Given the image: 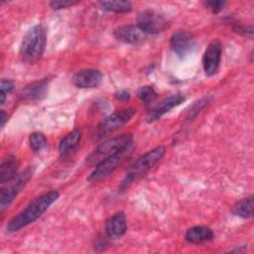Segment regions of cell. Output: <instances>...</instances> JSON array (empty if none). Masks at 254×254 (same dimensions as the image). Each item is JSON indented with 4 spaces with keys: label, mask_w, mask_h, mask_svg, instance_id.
<instances>
[{
    "label": "cell",
    "mask_w": 254,
    "mask_h": 254,
    "mask_svg": "<svg viewBox=\"0 0 254 254\" xmlns=\"http://www.w3.org/2000/svg\"><path fill=\"white\" fill-rule=\"evenodd\" d=\"M60 196L58 190L48 191L33 201L20 213L15 215L6 225L8 232H16L23 227L35 222Z\"/></svg>",
    "instance_id": "obj_1"
},
{
    "label": "cell",
    "mask_w": 254,
    "mask_h": 254,
    "mask_svg": "<svg viewBox=\"0 0 254 254\" xmlns=\"http://www.w3.org/2000/svg\"><path fill=\"white\" fill-rule=\"evenodd\" d=\"M166 148L164 146H158L145 155L140 157L127 171L124 180L121 183L120 189L125 190L130 187L134 182L144 177L153 167H155L165 156Z\"/></svg>",
    "instance_id": "obj_2"
},
{
    "label": "cell",
    "mask_w": 254,
    "mask_h": 254,
    "mask_svg": "<svg viewBox=\"0 0 254 254\" xmlns=\"http://www.w3.org/2000/svg\"><path fill=\"white\" fill-rule=\"evenodd\" d=\"M47 43L46 31L41 25L32 27L20 45V55L28 61L38 60L44 53Z\"/></svg>",
    "instance_id": "obj_3"
},
{
    "label": "cell",
    "mask_w": 254,
    "mask_h": 254,
    "mask_svg": "<svg viewBox=\"0 0 254 254\" xmlns=\"http://www.w3.org/2000/svg\"><path fill=\"white\" fill-rule=\"evenodd\" d=\"M133 137L131 134H123L113 137L100 144L87 158L86 164L90 166H96L101 161L111 157L112 155L120 152L121 150L131 147Z\"/></svg>",
    "instance_id": "obj_4"
},
{
    "label": "cell",
    "mask_w": 254,
    "mask_h": 254,
    "mask_svg": "<svg viewBox=\"0 0 254 254\" xmlns=\"http://www.w3.org/2000/svg\"><path fill=\"white\" fill-rule=\"evenodd\" d=\"M137 110L133 107L116 110L105 117L96 127L95 136L97 139L103 138L125 126L136 114Z\"/></svg>",
    "instance_id": "obj_5"
},
{
    "label": "cell",
    "mask_w": 254,
    "mask_h": 254,
    "mask_svg": "<svg viewBox=\"0 0 254 254\" xmlns=\"http://www.w3.org/2000/svg\"><path fill=\"white\" fill-rule=\"evenodd\" d=\"M137 26L145 35H156L164 32L169 27V21L162 13L147 9L138 14Z\"/></svg>",
    "instance_id": "obj_6"
},
{
    "label": "cell",
    "mask_w": 254,
    "mask_h": 254,
    "mask_svg": "<svg viewBox=\"0 0 254 254\" xmlns=\"http://www.w3.org/2000/svg\"><path fill=\"white\" fill-rule=\"evenodd\" d=\"M130 148L131 147L125 148V149L121 150L120 152H118V153L112 155L111 157L98 163L95 166L94 170L88 176L87 181L91 182V183H95V182H99V181L107 178L109 175H111L119 167V165L125 160V157L127 156Z\"/></svg>",
    "instance_id": "obj_7"
},
{
    "label": "cell",
    "mask_w": 254,
    "mask_h": 254,
    "mask_svg": "<svg viewBox=\"0 0 254 254\" xmlns=\"http://www.w3.org/2000/svg\"><path fill=\"white\" fill-rule=\"evenodd\" d=\"M32 169L29 168L22 174H18V176L12 181V185L3 189L0 194V211L3 212L5 208H7L10 203L14 200V198L18 195L21 189L27 184V182L32 177Z\"/></svg>",
    "instance_id": "obj_8"
},
{
    "label": "cell",
    "mask_w": 254,
    "mask_h": 254,
    "mask_svg": "<svg viewBox=\"0 0 254 254\" xmlns=\"http://www.w3.org/2000/svg\"><path fill=\"white\" fill-rule=\"evenodd\" d=\"M221 52V43L217 39L212 40L204 51L202 57V65L203 70L207 76L215 75L218 72L220 66Z\"/></svg>",
    "instance_id": "obj_9"
},
{
    "label": "cell",
    "mask_w": 254,
    "mask_h": 254,
    "mask_svg": "<svg viewBox=\"0 0 254 254\" xmlns=\"http://www.w3.org/2000/svg\"><path fill=\"white\" fill-rule=\"evenodd\" d=\"M170 46L179 58H185L194 49L195 41L190 33L186 30H180L172 35Z\"/></svg>",
    "instance_id": "obj_10"
},
{
    "label": "cell",
    "mask_w": 254,
    "mask_h": 254,
    "mask_svg": "<svg viewBox=\"0 0 254 254\" xmlns=\"http://www.w3.org/2000/svg\"><path fill=\"white\" fill-rule=\"evenodd\" d=\"M103 79V74L100 70L94 68L81 69L72 76V83L79 88H94L97 87Z\"/></svg>",
    "instance_id": "obj_11"
},
{
    "label": "cell",
    "mask_w": 254,
    "mask_h": 254,
    "mask_svg": "<svg viewBox=\"0 0 254 254\" xmlns=\"http://www.w3.org/2000/svg\"><path fill=\"white\" fill-rule=\"evenodd\" d=\"M185 96L181 93L172 94L168 97H166L164 100L160 102L157 106H155L153 109L150 110V112L147 115V121L148 122H154L158 120L161 116H163L165 113L172 110L174 107L180 105L185 101Z\"/></svg>",
    "instance_id": "obj_12"
},
{
    "label": "cell",
    "mask_w": 254,
    "mask_h": 254,
    "mask_svg": "<svg viewBox=\"0 0 254 254\" xmlns=\"http://www.w3.org/2000/svg\"><path fill=\"white\" fill-rule=\"evenodd\" d=\"M127 230V222L125 214L122 211L111 215L105 222V233L109 238H121Z\"/></svg>",
    "instance_id": "obj_13"
},
{
    "label": "cell",
    "mask_w": 254,
    "mask_h": 254,
    "mask_svg": "<svg viewBox=\"0 0 254 254\" xmlns=\"http://www.w3.org/2000/svg\"><path fill=\"white\" fill-rule=\"evenodd\" d=\"M113 36L119 42L125 44H136L144 38L145 34L137 25H124L117 27L113 31Z\"/></svg>",
    "instance_id": "obj_14"
},
{
    "label": "cell",
    "mask_w": 254,
    "mask_h": 254,
    "mask_svg": "<svg viewBox=\"0 0 254 254\" xmlns=\"http://www.w3.org/2000/svg\"><path fill=\"white\" fill-rule=\"evenodd\" d=\"M214 234L212 230L204 225H195L189 228L185 234V239L191 244H200L212 240Z\"/></svg>",
    "instance_id": "obj_15"
},
{
    "label": "cell",
    "mask_w": 254,
    "mask_h": 254,
    "mask_svg": "<svg viewBox=\"0 0 254 254\" xmlns=\"http://www.w3.org/2000/svg\"><path fill=\"white\" fill-rule=\"evenodd\" d=\"M19 163L13 156L3 159L0 166V184L5 185L11 183L18 176Z\"/></svg>",
    "instance_id": "obj_16"
},
{
    "label": "cell",
    "mask_w": 254,
    "mask_h": 254,
    "mask_svg": "<svg viewBox=\"0 0 254 254\" xmlns=\"http://www.w3.org/2000/svg\"><path fill=\"white\" fill-rule=\"evenodd\" d=\"M80 139H81L80 131L77 129L72 130L71 132L66 134L60 142V145H59L60 153L62 155H66L71 153L77 148L80 142Z\"/></svg>",
    "instance_id": "obj_17"
},
{
    "label": "cell",
    "mask_w": 254,
    "mask_h": 254,
    "mask_svg": "<svg viewBox=\"0 0 254 254\" xmlns=\"http://www.w3.org/2000/svg\"><path fill=\"white\" fill-rule=\"evenodd\" d=\"M233 213L242 218H250L253 215V195L239 200L233 207Z\"/></svg>",
    "instance_id": "obj_18"
},
{
    "label": "cell",
    "mask_w": 254,
    "mask_h": 254,
    "mask_svg": "<svg viewBox=\"0 0 254 254\" xmlns=\"http://www.w3.org/2000/svg\"><path fill=\"white\" fill-rule=\"evenodd\" d=\"M99 5L102 9L114 13H127L132 10V4L129 1H100Z\"/></svg>",
    "instance_id": "obj_19"
},
{
    "label": "cell",
    "mask_w": 254,
    "mask_h": 254,
    "mask_svg": "<svg viewBox=\"0 0 254 254\" xmlns=\"http://www.w3.org/2000/svg\"><path fill=\"white\" fill-rule=\"evenodd\" d=\"M46 90H47L46 80L34 82L25 89L23 96L29 99H41V97L46 94Z\"/></svg>",
    "instance_id": "obj_20"
},
{
    "label": "cell",
    "mask_w": 254,
    "mask_h": 254,
    "mask_svg": "<svg viewBox=\"0 0 254 254\" xmlns=\"http://www.w3.org/2000/svg\"><path fill=\"white\" fill-rule=\"evenodd\" d=\"M137 96L144 104L148 105V104H151L152 102H154V100L157 98L158 94L152 86L145 85L138 89Z\"/></svg>",
    "instance_id": "obj_21"
},
{
    "label": "cell",
    "mask_w": 254,
    "mask_h": 254,
    "mask_svg": "<svg viewBox=\"0 0 254 254\" xmlns=\"http://www.w3.org/2000/svg\"><path fill=\"white\" fill-rule=\"evenodd\" d=\"M47 138L44 134L40 132H33L29 136V145L31 149L35 152H39L43 150L47 146Z\"/></svg>",
    "instance_id": "obj_22"
},
{
    "label": "cell",
    "mask_w": 254,
    "mask_h": 254,
    "mask_svg": "<svg viewBox=\"0 0 254 254\" xmlns=\"http://www.w3.org/2000/svg\"><path fill=\"white\" fill-rule=\"evenodd\" d=\"M78 1H73V0H54V1H51L49 4L51 8H53L54 10H60V9L71 7L73 5H76Z\"/></svg>",
    "instance_id": "obj_23"
},
{
    "label": "cell",
    "mask_w": 254,
    "mask_h": 254,
    "mask_svg": "<svg viewBox=\"0 0 254 254\" xmlns=\"http://www.w3.org/2000/svg\"><path fill=\"white\" fill-rule=\"evenodd\" d=\"M204 3V5L205 6H207L208 7V9H210L211 10V12L212 13H219L222 9H223V7H224V5L226 4V2H224V1H214V0H211V1H205V2H203Z\"/></svg>",
    "instance_id": "obj_24"
},
{
    "label": "cell",
    "mask_w": 254,
    "mask_h": 254,
    "mask_svg": "<svg viewBox=\"0 0 254 254\" xmlns=\"http://www.w3.org/2000/svg\"><path fill=\"white\" fill-rule=\"evenodd\" d=\"M14 89V83L9 80V79H3L1 81V86H0V93L8 94Z\"/></svg>",
    "instance_id": "obj_25"
},
{
    "label": "cell",
    "mask_w": 254,
    "mask_h": 254,
    "mask_svg": "<svg viewBox=\"0 0 254 254\" xmlns=\"http://www.w3.org/2000/svg\"><path fill=\"white\" fill-rule=\"evenodd\" d=\"M116 98L120 101H127L130 98V93L126 90H120L116 93Z\"/></svg>",
    "instance_id": "obj_26"
},
{
    "label": "cell",
    "mask_w": 254,
    "mask_h": 254,
    "mask_svg": "<svg viewBox=\"0 0 254 254\" xmlns=\"http://www.w3.org/2000/svg\"><path fill=\"white\" fill-rule=\"evenodd\" d=\"M0 119H1V127H4L5 122L7 120V115H6L4 110H1V118Z\"/></svg>",
    "instance_id": "obj_27"
}]
</instances>
